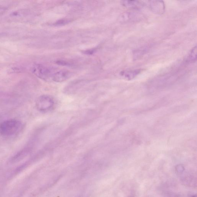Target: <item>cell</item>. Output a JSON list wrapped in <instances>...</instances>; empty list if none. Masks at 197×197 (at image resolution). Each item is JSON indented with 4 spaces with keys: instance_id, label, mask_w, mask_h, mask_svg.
<instances>
[{
    "instance_id": "4",
    "label": "cell",
    "mask_w": 197,
    "mask_h": 197,
    "mask_svg": "<svg viewBox=\"0 0 197 197\" xmlns=\"http://www.w3.org/2000/svg\"><path fill=\"white\" fill-rule=\"evenodd\" d=\"M145 5L148 4V7L152 12L158 15H162L165 12V4L163 1H148L145 3Z\"/></svg>"
},
{
    "instance_id": "3",
    "label": "cell",
    "mask_w": 197,
    "mask_h": 197,
    "mask_svg": "<svg viewBox=\"0 0 197 197\" xmlns=\"http://www.w3.org/2000/svg\"><path fill=\"white\" fill-rule=\"evenodd\" d=\"M31 71L33 73L41 79L48 81L52 80L53 75L52 71L50 68L41 65H35L32 67Z\"/></svg>"
},
{
    "instance_id": "12",
    "label": "cell",
    "mask_w": 197,
    "mask_h": 197,
    "mask_svg": "<svg viewBox=\"0 0 197 197\" xmlns=\"http://www.w3.org/2000/svg\"><path fill=\"white\" fill-rule=\"evenodd\" d=\"M96 48H92V49H88L87 50L84 51L83 53L86 55H92V54L95 53L97 50Z\"/></svg>"
},
{
    "instance_id": "1",
    "label": "cell",
    "mask_w": 197,
    "mask_h": 197,
    "mask_svg": "<svg viewBox=\"0 0 197 197\" xmlns=\"http://www.w3.org/2000/svg\"><path fill=\"white\" fill-rule=\"evenodd\" d=\"M22 124L16 119H11L4 121L0 125V132L4 136L15 135L20 130Z\"/></svg>"
},
{
    "instance_id": "13",
    "label": "cell",
    "mask_w": 197,
    "mask_h": 197,
    "mask_svg": "<svg viewBox=\"0 0 197 197\" xmlns=\"http://www.w3.org/2000/svg\"><path fill=\"white\" fill-rule=\"evenodd\" d=\"M57 64L59 65H70V64L68 63V62L66 61H57Z\"/></svg>"
},
{
    "instance_id": "8",
    "label": "cell",
    "mask_w": 197,
    "mask_h": 197,
    "mask_svg": "<svg viewBox=\"0 0 197 197\" xmlns=\"http://www.w3.org/2000/svg\"><path fill=\"white\" fill-rule=\"evenodd\" d=\"M141 71L139 69L123 71L120 72L119 75L124 79L131 80L139 75Z\"/></svg>"
},
{
    "instance_id": "7",
    "label": "cell",
    "mask_w": 197,
    "mask_h": 197,
    "mask_svg": "<svg viewBox=\"0 0 197 197\" xmlns=\"http://www.w3.org/2000/svg\"><path fill=\"white\" fill-rule=\"evenodd\" d=\"M121 4L125 8L135 10L140 9L145 5V2L137 1H123Z\"/></svg>"
},
{
    "instance_id": "6",
    "label": "cell",
    "mask_w": 197,
    "mask_h": 197,
    "mask_svg": "<svg viewBox=\"0 0 197 197\" xmlns=\"http://www.w3.org/2000/svg\"><path fill=\"white\" fill-rule=\"evenodd\" d=\"M72 73L67 70H61L54 73L52 80L57 82H61L67 80L71 78Z\"/></svg>"
},
{
    "instance_id": "9",
    "label": "cell",
    "mask_w": 197,
    "mask_h": 197,
    "mask_svg": "<svg viewBox=\"0 0 197 197\" xmlns=\"http://www.w3.org/2000/svg\"><path fill=\"white\" fill-rule=\"evenodd\" d=\"M197 46L195 45L191 50L186 60V62L192 63L195 62L197 59Z\"/></svg>"
},
{
    "instance_id": "11",
    "label": "cell",
    "mask_w": 197,
    "mask_h": 197,
    "mask_svg": "<svg viewBox=\"0 0 197 197\" xmlns=\"http://www.w3.org/2000/svg\"><path fill=\"white\" fill-rule=\"evenodd\" d=\"M71 21V20L66 19V18H64V19H61L59 20L55 23H54V25L56 26H61V25H66V24L69 23Z\"/></svg>"
},
{
    "instance_id": "14",
    "label": "cell",
    "mask_w": 197,
    "mask_h": 197,
    "mask_svg": "<svg viewBox=\"0 0 197 197\" xmlns=\"http://www.w3.org/2000/svg\"><path fill=\"white\" fill-rule=\"evenodd\" d=\"M176 170L178 172H183L184 169L183 167L181 166V165H179L177 167Z\"/></svg>"
},
{
    "instance_id": "2",
    "label": "cell",
    "mask_w": 197,
    "mask_h": 197,
    "mask_svg": "<svg viewBox=\"0 0 197 197\" xmlns=\"http://www.w3.org/2000/svg\"><path fill=\"white\" fill-rule=\"evenodd\" d=\"M55 104V101L52 97L48 95H43L37 99L36 107L40 112H47L52 109Z\"/></svg>"
},
{
    "instance_id": "5",
    "label": "cell",
    "mask_w": 197,
    "mask_h": 197,
    "mask_svg": "<svg viewBox=\"0 0 197 197\" xmlns=\"http://www.w3.org/2000/svg\"><path fill=\"white\" fill-rule=\"evenodd\" d=\"M142 15L138 13L128 12L124 13L120 17V20L123 22H136L140 20Z\"/></svg>"
},
{
    "instance_id": "10",
    "label": "cell",
    "mask_w": 197,
    "mask_h": 197,
    "mask_svg": "<svg viewBox=\"0 0 197 197\" xmlns=\"http://www.w3.org/2000/svg\"><path fill=\"white\" fill-rule=\"evenodd\" d=\"M28 152H29V149H23L14 157L12 161L15 162L19 161L20 160L22 159L24 157L26 156Z\"/></svg>"
}]
</instances>
